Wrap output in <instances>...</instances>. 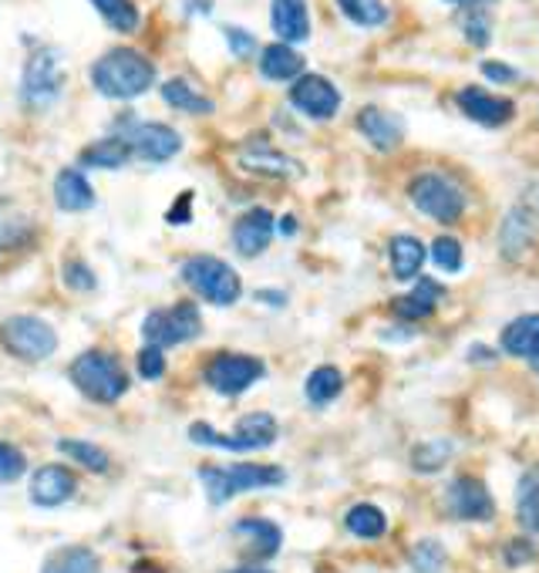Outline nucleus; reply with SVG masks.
<instances>
[{
	"label": "nucleus",
	"mask_w": 539,
	"mask_h": 573,
	"mask_svg": "<svg viewBox=\"0 0 539 573\" xmlns=\"http://www.w3.org/2000/svg\"><path fill=\"white\" fill-rule=\"evenodd\" d=\"M65 88V61L58 55V48H37L27 65H24V78H21V95L31 108H48L58 102Z\"/></svg>",
	"instance_id": "nucleus-10"
},
{
	"label": "nucleus",
	"mask_w": 539,
	"mask_h": 573,
	"mask_svg": "<svg viewBox=\"0 0 539 573\" xmlns=\"http://www.w3.org/2000/svg\"><path fill=\"white\" fill-rule=\"evenodd\" d=\"M500 344H503L506 355H513V358L536 362L539 358V314H519V318H513L503 328Z\"/></svg>",
	"instance_id": "nucleus-24"
},
{
	"label": "nucleus",
	"mask_w": 539,
	"mask_h": 573,
	"mask_svg": "<svg viewBox=\"0 0 539 573\" xmlns=\"http://www.w3.org/2000/svg\"><path fill=\"white\" fill-rule=\"evenodd\" d=\"M441 297H445V287L432 277H422V280H415V287L409 294L394 297L391 307H394V314L401 321H428Z\"/></svg>",
	"instance_id": "nucleus-22"
},
{
	"label": "nucleus",
	"mask_w": 539,
	"mask_h": 573,
	"mask_svg": "<svg viewBox=\"0 0 539 573\" xmlns=\"http://www.w3.org/2000/svg\"><path fill=\"white\" fill-rule=\"evenodd\" d=\"M55 203L65 213H84L95 206V190L78 169H61L55 175Z\"/></svg>",
	"instance_id": "nucleus-25"
},
{
	"label": "nucleus",
	"mask_w": 539,
	"mask_h": 573,
	"mask_svg": "<svg viewBox=\"0 0 539 573\" xmlns=\"http://www.w3.org/2000/svg\"><path fill=\"white\" fill-rule=\"evenodd\" d=\"M68 375L81 394H88V399L102 402V405H115L128 391V378H125L118 358H112L102 347H92V351H84V355H78Z\"/></svg>",
	"instance_id": "nucleus-5"
},
{
	"label": "nucleus",
	"mask_w": 539,
	"mask_h": 573,
	"mask_svg": "<svg viewBox=\"0 0 539 573\" xmlns=\"http://www.w3.org/2000/svg\"><path fill=\"white\" fill-rule=\"evenodd\" d=\"M428 260V247L418 240V237H409V233H398L391 237L388 243V263H391V277L398 284H409L422 274Z\"/></svg>",
	"instance_id": "nucleus-21"
},
{
	"label": "nucleus",
	"mask_w": 539,
	"mask_h": 573,
	"mask_svg": "<svg viewBox=\"0 0 539 573\" xmlns=\"http://www.w3.org/2000/svg\"><path fill=\"white\" fill-rule=\"evenodd\" d=\"M513 547H516L519 553H509V563H523V560H532V557H536L529 540H513Z\"/></svg>",
	"instance_id": "nucleus-47"
},
{
	"label": "nucleus",
	"mask_w": 539,
	"mask_h": 573,
	"mask_svg": "<svg viewBox=\"0 0 539 573\" xmlns=\"http://www.w3.org/2000/svg\"><path fill=\"white\" fill-rule=\"evenodd\" d=\"M516 519L526 534H539V472H523L516 486Z\"/></svg>",
	"instance_id": "nucleus-30"
},
{
	"label": "nucleus",
	"mask_w": 539,
	"mask_h": 573,
	"mask_svg": "<svg viewBox=\"0 0 539 573\" xmlns=\"http://www.w3.org/2000/svg\"><path fill=\"white\" fill-rule=\"evenodd\" d=\"M256 300L274 303V307H284V303H287V294H277V290H256Z\"/></svg>",
	"instance_id": "nucleus-48"
},
{
	"label": "nucleus",
	"mask_w": 539,
	"mask_h": 573,
	"mask_svg": "<svg viewBox=\"0 0 539 573\" xmlns=\"http://www.w3.org/2000/svg\"><path fill=\"white\" fill-rule=\"evenodd\" d=\"M344 526H347V534H354L357 540H381L388 534V516L375 503H357V506L347 509Z\"/></svg>",
	"instance_id": "nucleus-27"
},
{
	"label": "nucleus",
	"mask_w": 539,
	"mask_h": 573,
	"mask_svg": "<svg viewBox=\"0 0 539 573\" xmlns=\"http://www.w3.org/2000/svg\"><path fill=\"white\" fill-rule=\"evenodd\" d=\"M270 27L287 44H303L310 37L307 0H270Z\"/></svg>",
	"instance_id": "nucleus-20"
},
{
	"label": "nucleus",
	"mask_w": 539,
	"mask_h": 573,
	"mask_svg": "<svg viewBox=\"0 0 539 573\" xmlns=\"http://www.w3.org/2000/svg\"><path fill=\"white\" fill-rule=\"evenodd\" d=\"M334 4L354 27H365V31L385 27L388 18H391L385 0H334Z\"/></svg>",
	"instance_id": "nucleus-32"
},
{
	"label": "nucleus",
	"mask_w": 539,
	"mask_h": 573,
	"mask_svg": "<svg viewBox=\"0 0 539 573\" xmlns=\"http://www.w3.org/2000/svg\"><path fill=\"white\" fill-rule=\"evenodd\" d=\"M357 131L368 139L371 149L391 152L404 139V122H401V115H394L381 105H365L362 112H357Z\"/></svg>",
	"instance_id": "nucleus-16"
},
{
	"label": "nucleus",
	"mask_w": 539,
	"mask_h": 573,
	"mask_svg": "<svg viewBox=\"0 0 539 573\" xmlns=\"http://www.w3.org/2000/svg\"><path fill=\"white\" fill-rule=\"evenodd\" d=\"M78 159H81V165H88V169H122V165L131 159V146H128L125 139L112 136V139H102V142H95V146H88Z\"/></svg>",
	"instance_id": "nucleus-31"
},
{
	"label": "nucleus",
	"mask_w": 539,
	"mask_h": 573,
	"mask_svg": "<svg viewBox=\"0 0 539 573\" xmlns=\"http://www.w3.org/2000/svg\"><path fill=\"white\" fill-rule=\"evenodd\" d=\"M92 84L115 102L139 99L156 84V65L135 48H112L92 65Z\"/></svg>",
	"instance_id": "nucleus-1"
},
{
	"label": "nucleus",
	"mask_w": 539,
	"mask_h": 573,
	"mask_svg": "<svg viewBox=\"0 0 539 573\" xmlns=\"http://www.w3.org/2000/svg\"><path fill=\"white\" fill-rule=\"evenodd\" d=\"M58 452H65L68 459H74L78 466L92 469V472H108V466H112L105 449H99L95 443H81V438H61Z\"/></svg>",
	"instance_id": "nucleus-35"
},
{
	"label": "nucleus",
	"mask_w": 539,
	"mask_h": 573,
	"mask_svg": "<svg viewBox=\"0 0 539 573\" xmlns=\"http://www.w3.org/2000/svg\"><path fill=\"white\" fill-rule=\"evenodd\" d=\"M409 199L422 216L435 219V224H441V227L459 224V219L466 216V209H469V193L462 190V183L456 180V175L435 172V169L412 175Z\"/></svg>",
	"instance_id": "nucleus-2"
},
{
	"label": "nucleus",
	"mask_w": 539,
	"mask_h": 573,
	"mask_svg": "<svg viewBox=\"0 0 539 573\" xmlns=\"http://www.w3.org/2000/svg\"><path fill=\"white\" fill-rule=\"evenodd\" d=\"M27 472V459L18 446L0 443V486H11L21 475Z\"/></svg>",
	"instance_id": "nucleus-40"
},
{
	"label": "nucleus",
	"mask_w": 539,
	"mask_h": 573,
	"mask_svg": "<svg viewBox=\"0 0 539 573\" xmlns=\"http://www.w3.org/2000/svg\"><path fill=\"white\" fill-rule=\"evenodd\" d=\"M190 193H183V196H179V203L165 213V219H169V224L172 227H183V224H190Z\"/></svg>",
	"instance_id": "nucleus-45"
},
{
	"label": "nucleus",
	"mask_w": 539,
	"mask_h": 573,
	"mask_svg": "<svg viewBox=\"0 0 539 573\" xmlns=\"http://www.w3.org/2000/svg\"><path fill=\"white\" fill-rule=\"evenodd\" d=\"M274 233H277L274 213L263 209V206H253V209H246V213L237 219V227H233V247H237L243 256H260V253L270 247V240H274Z\"/></svg>",
	"instance_id": "nucleus-18"
},
{
	"label": "nucleus",
	"mask_w": 539,
	"mask_h": 573,
	"mask_svg": "<svg viewBox=\"0 0 539 573\" xmlns=\"http://www.w3.org/2000/svg\"><path fill=\"white\" fill-rule=\"evenodd\" d=\"M441 4H452V8H462V4H469V0H441Z\"/></svg>",
	"instance_id": "nucleus-50"
},
{
	"label": "nucleus",
	"mask_w": 539,
	"mask_h": 573,
	"mask_svg": "<svg viewBox=\"0 0 539 573\" xmlns=\"http://www.w3.org/2000/svg\"><path fill=\"white\" fill-rule=\"evenodd\" d=\"M183 280L190 290H196L206 303L213 307H233L243 297V280L240 274L230 267L227 260L209 256V253H196L183 263Z\"/></svg>",
	"instance_id": "nucleus-6"
},
{
	"label": "nucleus",
	"mask_w": 539,
	"mask_h": 573,
	"mask_svg": "<svg viewBox=\"0 0 539 573\" xmlns=\"http://www.w3.org/2000/svg\"><path fill=\"white\" fill-rule=\"evenodd\" d=\"M482 75H485L489 81H496V84H513V81H519V71H516L513 65H506V61H482Z\"/></svg>",
	"instance_id": "nucleus-44"
},
{
	"label": "nucleus",
	"mask_w": 539,
	"mask_h": 573,
	"mask_svg": "<svg viewBox=\"0 0 539 573\" xmlns=\"http://www.w3.org/2000/svg\"><path fill=\"white\" fill-rule=\"evenodd\" d=\"M277 227H280V233H284V237H294V233H297V219H294V216H284Z\"/></svg>",
	"instance_id": "nucleus-49"
},
{
	"label": "nucleus",
	"mask_w": 539,
	"mask_h": 573,
	"mask_svg": "<svg viewBox=\"0 0 539 573\" xmlns=\"http://www.w3.org/2000/svg\"><path fill=\"white\" fill-rule=\"evenodd\" d=\"M452 452H456V446L448 443V438H428V443L415 446L412 466H415V472H438Z\"/></svg>",
	"instance_id": "nucleus-37"
},
{
	"label": "nucleus",
	"mask_w": 539,
	"mask_h": 573,
	"mask_svg": "<svg viewBox=\"0 0 539 573\" xmlns=\"http://www.w3.org/2000/svg\"><path fill=\"white\" fill-rule=\"evenodd\" d=\"M41 573H102V563L92 550L84 547H68L48 557Z\"/></svg>",
	"instance_id": "nucleus-33"
},
{
	"label": "nucleus",
	"mask_w": 539,
	"mask_h": 573,
	"mask_svg": "<svg viewBox=\"0 0 539 573\" xmlns=\"http://www.w3.org/2000/svg\"><path fill=\"white\" fill-rule=\"evenodd\" d=\"M456 105L459 112L475 122V125H485V128H503L516 118V105L513 99H503V95H492L485 88H475V84H466L456 92Z\"/></svg>",
	"instance_id": "nucleus-14"
},
{
	"label": "nucleus",
	"mask_w": 539,
	"mask_h": 573,
	"mask_svg": "<svg viewBox=\"0 0 539 573\" xmlns=\"http://www.w3.org/2000/svg\"><path fill=\"white\" fill-rule=\"evenodd\" d=\"M222 34H227V44H230V51L237 58H250L256 51V37L243 27H222Z\"/></svg>",
	"instance_id": "nucleus-43"
},
{
	"label": "nucleus",
	"mask_w": 539,
	"mask_h": 573,
	"mask_svg": "<svg viewBox=\"0 0 539 573\" xmlns=\"http://www.w3.org/2000/svg\"><path fill=\"white\" fill-rule=\"evenodd\" d=\"M539 240V183L519 193V199L509 206L503 230H500V253L513 263H519Z\"/></svg>",
	"instance_id": "nucleus-7"
},
{
	"label": "nucleus",
	"mask_w": 539,
	"mask_h": 573,
	"mask_svg": "<svg viewBox=\"0 0 539 573\" xmlns=\"http://www.w3.org/2000/svg\"><path fill=\"white\" fill-rule=\"evenodd\" d=\"M445 503H448V513H452L456 519H466V523H489L492 516H496V503H492L489 490L472 475H459V479L448 482Z\"/></svg>",
	"instance_id": "nucleus-15"
},
{
	"label": "nucleus",
	"mask_w": 539,
	"mask_h": 573,
	"mask_svg": "<svg viewBox=\"0 0 539 573\" xmlns=\"http://www.w3.org/2000/svg\"><path fill=\"white\" fill-rule=\"evenodd\" d=\"M240 165L253 175H266V180H300L303 165L297 159H290L287 152L274 149V146H253L240 156Z\"/></svg>",
	"instance_id": "nucleus-19"
},
{
	"label": "nucleus",
	"mask_w": 539,
	"mask_h": 573,
	"mask_svg": "<svg viewBox=\"0 0 539 573\" xmlns=\"http://www.w3.org/2000/svg\"><path fill=\"white\" fill-rule=\"evenodd\" d=\"M344 388V375L341 368L334 365H321V368H313L303 381V394H307V402L310 405H331L337 394Z\"/></svg>",
	"instance_id": "nucleus-29"
},
{
	"label": "nucleus",
	"mask_w": 539,
	"mask_h": 573,
	"mask_svg": "<svg viewBox=\"0 0 539 573\" xmlns=\"http://www.w3.org/2000/svg\"><path fill=\"white\" fill-rule=\"evenodd\" d=\"M162 99H165L169 108L190 112V115H209V112L216 108L203 92H196V88H193L186 78H172V81H165V84H162Z\"/></svg>",
	"instance_id": "nucleus-28"
},
{
	"label": "nucleus",
	"mask_w": 539,
	"mask_h": 573,
	"mask_svg": "<svg viewBox=\"0 0 539 573\" xmlns=\"http://www.w3.org/2000/svg\"><path fill=\"white\" fill-rule=\"evenodd\" d=\"M115 136L131 146V156L146 162H169L183 152V136L165 122H131V115H125Z\"/></svg>",
	"instance_id": "nucleus-11"
},
{
	"label": "nucleus",
	"mask_w": 539,
	"mask_h": 573,
	"mask_svg": "<svg viewBox=\"0 0 539 573\" xmlns=\"http://www.w3.org/2000/svg\"><path fill=\"white\" fill-rule=\"evenodd\" d=\"M233 534H237V537H246V540H250V550H253L260 560L277 557V550H280V543H284L280 526L270 523V519H256V516L240 519V523L233 526Z\"/></svg>",
	"instance_id": "nucleus-26"
},
{
	"label": "nucleus",
	"mask_w": 539,
	"mask_h": 573,
	"mask_svg": "<svg viewBox=\"0 0 539 573\" xmlns=\"http://www.w3.org/2000/svg\"><path fill=\"white\" fill-rule=\"evenodd\" d=\"M277 419L270 412H250L240 419L237 432L233 435H222L216 432L213 425L206 422H193L190 425V438L196 446H209V449H227V452H260V449H270L277 443Z\"/></svg>",
	"instance_id": "nucleus-4"
},
{
	"label": "nucleus",
	"mask_w": 539,
	"mask_h": 573,
	"mask_svg": "<svg viewBox=\"0 0 539 573\" xmlns=\"http://www.w3.org/2000/svg\"><path fill=\"white\" fill-rule=\"evenodd\" d=\"M0 344L21 362H44L58 351V334L48 321L34 314H14L0 324Z\"/></svg>",
	"instance_id": "nucleus-8"
},
{
	"label": "nucleus",
	"mask_w": 539,
	"mask_h": 573,
	"mask_svg": "<svg viewBox=\"0 0 539 573\" xmlns=\"http://www.w3.org/2000/svg\"><path fill=\"white\" fill-rule=\"evenodd\" d=\"M290 105L313 118V122H331L341 105H344V95L337 92V84L324 75H300L294 84H290Z\"/></svg>",
	"instance_id": "nucleus-13"
},
{
	"label": "nucleus",
	"mask_w": 539,
	"mask_h": 573,
	"mask_svg": "<svg viewBox=\"0 0 539 573\" xmlns=\"http://www.w3.org/2000/svg\"><path fill=\"white\" fill-rule=\"evenodd\" d=\"M428 256L435 260V267L445 271V274H459V271H462V263H466V256H462V243H459L456 237H448V233L435 237V243L428 247Z\"/></svg>",
	"instance_id": "nucleus-38"
},
{
	"label": "nucleus",
	"mask_w": 539,
	"mask_h": 573,
	"mask_svg": "<svg viewBox=\"0 0 539 573\" xmlns=\"http://www.w3.org/2000/svg\"><path fill=\"white\" fill-rule=\"evenodd\" d=\"M92 4L102 14V21L122 34H131L139 27V8H135L131 0H92Z\"/></svg>",
	"instance_id": "nucleus-36"
},
{
	"label": "nucleus",
	"mask_w": 539,
	"mask_h": 573,
	"mask_svg": "<svg viewBox=\"0 0 539 573\" xmlns=\"http://www.w3.org/2000/svg\"><path fill=\"white\" fill-rule=\"evenodd\" d=\"M203 331V318L199 307L183 300L172 307H159V311H149L142 321V341L146 344H159V347H179L193 337H199Z\"/></svg>",
	"instance_id": "nucleus-9"
},
{
	"label": "nucleus",
	"mask_w": 539,
	"mask_h": 573,
	"mask_svg": "<svg viewBox=\"0 0 539 573\" xmlns=\"http://www.w3.org/2000/svg\"><path fill=\"white\" fill-rule=\"evenodd\" d=\"M65 284L71 290H95V271L81 260H68L65 263Z\"/></svg>",
	"instance_id": "nucleus-42"
},
{
	"label": "nucleus",
	"mask_w": 539,
	"mask_h": 573,
	"mask_svg": "<svg viewBox=\"0 0 539 573\" xmlns=\"http://www.w3.org/2000/svg\"><path fill=\"white\" fill-rule=\"evenodd\" d=\"M462 34L466 41L472 44V48H489V41H492V18L485 11L482 0H469V4H462Z\"/></svg>",
	"instance_id": "nucleus-34"
},
{
	"label": "nucleus",
	"mask_w": 539,
	"mask_h": 573,
	"mask_svg": "<svg viewBox=\"0 0 539 573\" xmlns=\"http://www.w3.org/2000/svg\"><path fill=\"white\" fill-rule=\"evenodd\" d=\"M135 368H139V375H142L146 381L162 378V375H165V347L146 344V347L139 351V358H135Z\"/></svg>",
	"instance_id": "nucleus-41"
},
{
	"label": "nucleus",
	"mask_w": 539,
	"mask_h": 573,
	"mask_svg": "<svg viewBox=\"0 0 539 573\" xmlns=\"http://www.w3.org/2000/svg\"><path fill=\"white\" fill-rule=\"evenodd\" d=\"M287 479L284 469L277 466H256V462H237V466H203L199 469V482L209 496L213 506L230 503L240 493L250 490H270V486H280Z\"/></svg>",
	"instance_id": "nucleus-3"
},
{
	"label": "nucleus",
	"mask_w": 539,
	"mask_h": 573,
	"mask_svg": "<svg viewBox=\"0 0 539 573\" xmlns=\"http://www.w3.org/2000/svg\"><path fill=\"white\" fill-rule=\"evenodd\" d=\"M445 566V547L438 540H418L412 550V570L415 573H438Z\"/></svg>",
	"instance_id": "nucleus-39"
},
{
	"label": "nucleus",
	"mask_w": 539,
	"mask_h": 573,
	"mask_svg": "<svg viewBox=\"0 0 539 573\" xmlns=\"http://www.w3.org/2000/svg\"><path fill=\"white\" fill-rule=\"evenodd\" d=\"M230 573H266V570H230Z\"/></svg>",
	"instance_id": "nucleus-51"
},
{
	"label": "nucleus",
	"mask_w": 539,
	"mask_h": 573,
	"mask_svg": "<svg viewBox=\"0 0 539 573\" xmlns=\"http://www.w3.org/2000/svg\"><path fill=\"white\" fill-rule=\"evenodd\" d=\"M74 493H78V479L65 466H41L31 475V503L34 506L55 509V506L68 503Z\"/></svg>",
	"instance_id": "nucleus-17"
},
{
	"label": "nucleus",
	"mask_w": 539,
	"mask_h": 573,
	"mask_svg": "<svg viewBox=\"0 0 539 573\" xmlns=\"http://www.w3.org/2000/svg\"><path fill=\"white\" fill-rule=\"evenodd\" d=\"M266 375V365L253 355H233V351H222L206 365V385L216 394H227V399H237L250 385H256Z\"/></svg>",
	"instance_id": "nucleus-12"
},
{
	"label": "nucleus",
	"mask_w": 539,
	"mask_h": 573,
	"mask_svg": "<svg viewBox=\"0 0 539 573\" xmlns=\"http://www.w3.org/2000/svg\"><path fill=\"white\" fill-rule=\"evenodd\" d=\"M469 358L479 362V365H492V362H496V351H489L485 344H472L469 347Z\"/></svg>",
	"instance_id": "nucleus-46"
},
{
	"label": "nucleus",
	"mask_w": 539,
	"mask_h": 573,
	"mask_svg": "<svg viewBox=\"0 0 539 573\" xmlns=\"http://www.w3.org/2000/svg\"><path fill=\"white\" fill-rule=\"evenodd\" d=\"M303 55L287 41H274L260 51V75L266 81H297L303 75Z\"/></svg>",
	"instance_id": "nucleus-23"
},
{
	"label": "nucleus",
	"mask_w": 539,
	"mask_h": 573,
	"mask_svg": "<svg viewBox=\"0 0 539 573\" xmlns=\"http://www.w3.org/2000/svg\"><path fill=\"white\" fill-rule=\"evenodd\" d=\"M532 368H536V371H539V358H536V362H532Z\"/></svg>",
	"instance_id": "nucleus-52"
}]
</instances>
